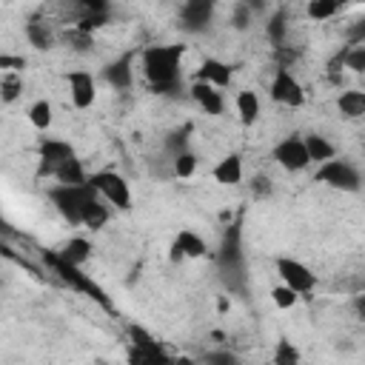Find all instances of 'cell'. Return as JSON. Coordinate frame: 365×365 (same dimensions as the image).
<instances>
[{
  "mask_svg": "<svg viewBox=\"0 0 365 365\" xmlns=\"http://www.w3.org/2000/svg\"><path fill=\"white\" fill-rule=\"evenodd\" d=\"M183 46H149L143 52V71L157 95H174L180 89Z\"/></svg>",
  "mask_w": 365,
  "mask_h": 365,
  "instance_id": "cell-1",
  "label": "cell"
},
{
  "mask_svg": "<svg viewBox=\"0 0 365 365\" xmlns=\"http://www.w3.org/2000/svg\"><path fill=\"white\" fill-rule=\"evenodd\" d=\"M220 274L229 282V288L240 291L243 288V274H246V260H243V243H240V223L226 226L223 243H220Z\"/></svg>",
  "mask_w": 365,
  "mask_h": 365,
  "instance_id": "cell-2",
  "label": "cell"
},
{
  "mask_svg": "<svg viewBox=\"0 0 365 365\" xmlns=\"http://www.w3.org/2000/svg\"><path fill=\"white\" fill-rule=\"evenodd\" d=\"M100 191L92 186V180L86 183V186H54L52 191H49V200L54 203V208L66 217V220L71 223V226H83V205L89 203V200H95Z\"/></svg>",
  "mask_w": 365,
  "mask_h": 365,
  "instance_id": "cell-3",
  "label": "cell"
},
{
  "mask_svg": "<svg viewBox=\"0 0 365 365\" xmlns=\"http://www.w3.org/2000/svg\"><path fill=\"white\" fill-rule=\"evenodd\" d=\"M46 257V263L54 268V274H60V280L63 282H68L71 288H75V291H83V294H89L92 300H97L103 309H112L109 306V300H106V294H103V288H97L83 271H80V265H75V263H68L63 254H43Z\"/></svg>",
  "mask_w": 365,
  "mask_h": 365,
  "instance_id": "cell-4",
  "label": "cell"
},
{
  "mask_svg": "<svg viewBox=\"0 0 365 365\" xmlns=\"http://www.w3.org/2000/svg\"><path fill=\"white\" fill-rule=\"evenodd\" d=\"M89 180H92V186H95L114 208H120V211L131 208V191H128V183H126L120 174H114V172H97V174H92Z\"/></svg>",
  "mask_w": 365,
  "mask_h": 365,
  "instance_id": "cell-5",
  "label": "cell"
},
{
  "mask_svg": "<svg viewBox=\"0 0 365 365\" xmlns=\"http://www.w3.org/2000/svg\"><path fill=\"white\" fill-rule=\"evenodd\" d=\"M317 180L331 186V189H340V191H357L359 189V174L351 163L345 160H328L320 166L317 172Z\"/></svg>",
  "mask_w": 365,
  "mask_h": 365,
  "instance_id": "cell-6",
  "label": "cell"
},
{
  "mask_svg": "<svg viewBox=\"0 0 365 365\" xmlns=\"http://www.w3.org/2000/svg\"><path fill=\"white\" fill-rule=\"evenodd\" d=\"M277 274L282 277L285 285L300 291V294H309V291H314V285H317V274L309 265H303L300 260H291V257L277 260Z\"/></svg>",
  "mask_w": 365,
  "mask_h": 365,
  "instance_id": "cell-7",
  "label": "cell"
},
{
  "mask_svg": "<svg viewBox=\"0 0 365 365\" xmlns=\"http://www.w3.org/2000/svg\"><path fill=\"white\" fill-rule=\"evenodd\" d=\"M274 160L285 169V172H303L311 157H309V149H306V140H300L297 134L294 137H285L282 143L274 145Z\"/></svg>",
  "mask_w": 365,
  "mask_h": 365,
  "instance_id": "cell-8",
  "label": "cell"
},
{
  "mask_svg": "<svg viewBox=\"0 0 365 365\" xmlns=\"http://www.w3.org/2000/svg\"><path fill=\"white\" fill-rule=\"evenodd\" d=\"M271 100L274 103H282V106H291V109H297L306 103V92L303 86L297 83V78L291 75V71L282 66L277 68V75H274V83H271Z\"/></svg>",
  "mask_w": 365,
  "mask_h": 365,
  "instance_id": "cell-9",
  "label": "cell"
},
{
  "mask_svg": "<svg viewBox=\"0 0 365 365\" xmlns=\"http://www.w3.org/2000/svg\"><path fill=\"white\" fill-rule=\"evenodd\" d=\"M211 18H214V0H186L180 9V26L191 35L205 32Z\"/></svg>",
  "mask_w": 365,
  "mask_h": 365,
  "instance_id": "cell-10",
  "label": "cell"
},
{
  "mask_svg": "<svg viewBox=\"0 0 365 365\" xmlns=\"http://www.w3.org/2000/svg\"><path fill=\"white\" fill-rule=\"evenodd\" d=\"M75 157V149L66 143V140H43L40 143V177H54V169L66 160Z\"/></svg>",
  "mask_w": 365,
  "mask_h": 365,
  "instance_id": "cell-11",
  "label": "cell"
},
{
  "mask_svg": "<svg viewBox=\"0 0 365 365\" xmlns=\"http://www.w3.org/2000/svg\"><path fill=\"white\" fill-rule=\"evenodd\" d=\"M68 95H71V103L78 109H89L97 97V86H95V78L89 71H71L68 75Z\"/></svg>",
  "mask_w": 365,
  "mask_h": 365,
  "instance_id": "cell-12",
  "label": "cell"
},
{
  "mask_svg": "<svg viewBox=\"0 0 365 365\" xmlns=\"http://www.w3.org/2000/svg\"><path fill=\"white\" fill-rule=\"evenodd\" d=\"M191 97H194V103H197L205 114H211V117L223 114V109H226V100H223L220 89L211 86V83H205V80H194V86H191Z\"/></svg>",
  "mask_w": 365,
  "mask_h": 365,
  "instance_id": "cell-13",
  "label": "cell"
},
{
  "mask_svg": "<svg viewBox=\"0 0 365 365\" xmlns=\"http://www.w3.org/2000/svg\"><path fill=\"white\" fill-rule=\"evenodd\" d=\"M197 80H205V83H211V86H217V89H226V86L232 83V66L223 63V60L208 57V60L200 66V71H197Z\"/></svg>",
  "mask_w": 365,
  "mask_h": 365,
  "instance_id": "cell-14",
  "label": "cell"
},
{
  "mask_svg": "<svg viewBox=\"0 0 365 365\" xmlns=\"http://www.w3.org/2000/svg\"><path fill=\"white\" fill-rule=\"evenodd\" d=\"M131 60H134V54L128 52V54H123L120 60H114L103 68V78H106L109 86H114V89H128L131 86V80H134L131 78Z\"/></svg>",
  "mask_w": 365,
  "mask_h": 365,
  "instance_id": "cell-15",
  "label": "cell"
},
{
  "mask_svg": "<svg viewBox=\"0 0 365 365\" xmlns=\"http://www.w3.org/2000/svg\"><path fill=\"white\" fill-rule=\"evenodd\" d=\"M214 180L223 183V186H240V180H243V160H240V155H229V157H223L220 163H217L214 166Z\"/></svg>",
  "mask_w": 365,
  "mask_h": 365,
  "instance_id": "cell-16",
  "label": "cell"
},
{
  "mask_svg": "<svg viewBox=\"0 0 365 365\" xmlns=\"http://www.w3.org/2000/svg\"><path fill=\"white\" fill-rule=\"evenodd\" d=\"M54 180L63 183V186H86V183H89L86 169H83V163H80L78 157L60 163V166L54 169Z\"/></svg>",
  "mask_w": 365,
  "mask_h": 365,
  "instance_id": "cell-17",
  "label": "cell"
},
{
  "mask_svg": "<svg viewBox=\"0 0 365 365\" xmlns=\"http://www.w3.org/2000/svg\"><path fill=\"white\" fill-rule=\"evenodd\" d=\"M303 140H306V149H309L311 163H314V160H317V163L334 160L337 149H334V143H331L328 137H323V134H309V137H303Z\"/></svg>",
  "mask_w": 365,
  "mask_h": 365,
  "instance_id": "cell-18",
  "label": "cell"
},
{
  "mask_svg": "<svg viewBox=\"0 0 365 365\" xmlns=\"http://www.w3.org/2000/svg\"><path fill=\"white\" fill-rule=\"evenodd\" d=\"M337 109H340V114L342 117H348V120H357V117H362L365 114V92H342L340 97H337Z\"/></svg>",
  "mask_w": 365,
  "mask_h": 365,
  "instance_id": "cell-19",
  "label": "cell"
},
{
  "mask_svg": "<svg viewBox=\"0 0 365 365\" xmlns=\"http://www.w3.org/2000/svg\"><path fill=\"white\" fill-rule=\"evenodd\" d=\"M237 114H240L243 126L257 123V117H260V97L254 92H240L237 95Z\"/></svg>",
  "mask_w": 365,
  "mask_h": 365,
  "instance_id": "cell-20",
  "label": "cell"
},
{
  "mask_svg": "<svg viewBox=\"0 0 365 365\" xmlns=\"http://www.w3.org/2000/svg\"><path fill=\"white\" fill-rule=\"evenodd\" d=\"M68 263H75V265H83L89 257H92V243L89 240H83V237H75V240H68L66 246H63V251H60Z\"/></svg>",
  "mask_w": 365,
  "mask_h": 365,
  "instance_id": "cell-21",
  "label": "cell"
},
{
  "mask_svg": "<svg viewBox=\"0 0 365 365\" xmlns=\"http://www.w3.org/2000/svg\"><path fill=\"white\" fill-rule=\"evenodd\" d=\"M106 220H109V208L100 205L97 197L83 205V226H89V229H103Z\"/></svg>",
  "mask_w": 365,
  "mask_h": 365,
  "instance_id": "cell-22",
  "label": "cell"
},
{
  "mask_svg": "<svg viewBox=\"0 0 365 365\" xmlns=\"http://www.w3.org/2000/svg\"><path fill=\"white\" fill-rule=\"evenodd\" d=\"M174 243L183 249V254H186V257H203V254L208 251V249H205V240H203L200 234L189 232V229H186V232H180Z\"/></svg>",
  "mask_w": 365,
  "mask_h": 365,
  "instance_id": "cell-23",
  "label": "cell"
},
{
  "mask_svg": "<svg viewBox=\"0 0 365 365\" xmlns=\"http://www.w3.org/2000/svg\"><path fill=\"white\" fill-rule=\"evenodd\" d=\"M26 37H29V43H32L35 49H40V52L52 49V43H54V37H52V32L46 29V23H26Z\"/></svg>",
  "mask_w": 365,
  "mask_h": 365,
  "instance_id": "cell-24",
  "label": "cell"
},
{
  "mask_svg": "<svg viewBox=\"0 0 365 365\" xmlns=\"http://www.w3.org/2000/svg\"><path fill=\"white\" fill-rule=\"evenodd\" d=\"M340 63L351 68L354 75H365V46H351L340 54Z\"/></svg>",
  "mask_w": 365,
  "mask_h": 365,
  "instance_id": "cell-25",
  "label": "cell"
},
{
  "mask_svg": "<svg viewBox=\"0 0 365 365\" xmlns=\"http://www.w3.org/2000/svg\"><path fill=\"white\" fill-rule=\"evenodd\" d=\"M340 9V0H309V18L311 20H328Z\"/></svg>",
  "mask_w": 365,
  "mask_h": 365,
  "instance_id": "cell-26",
  "label": "cell"
},
{
  "mask_svg": "<svg viewBox=\"0 0 365 365\" xmlns=\"http://www.w3.org/2000/svg\"><path fill=\"white\" fill-rule=\"evenodd\" d=\"M29 120H32L35 128L46 131V128L52 126V103H49V100H37V103L29 109Z\"/></svg>",
  "mask_w": 365,
  "mask_h": 365,
  "instance_id": "cell-27",
  "label": "cell"
},
{
  "mask_svg": "<svg viewBox=\"0 0 365 365\" xmlns=\"http://www.w3.org/2000/svg\"><path fill=\"white\" fill-rule=\"evenodd\" d=\"M271 300H274V306L277 309H291V306H297V300H300V291H294L291 285H277V288H271Z\"/></svg>",
  "mask_w": 365,
  "mask_h": 365,
  "instance_id": "cell-28",
  "label": "cell"
},
{
  "mask_svg": "<svg viewBox=\"0 0 365 365\" xmlns=\"http://www.w3.org/2000/svg\"><path fill=\"white\" fill-rule=\"evenodd\" d=\"M265 32H268V40L280 49V46L285 43V12H274V18L268 20Z\"/></svg>",
  "mask_w": 365,
  "mask_h": 365,
  "instance_id": "cell-29",
  "label": "cell"
},
{
  "mask_svg": "<svg viewBox=\"0 0 365 365\" xmlns=\"http://www.w3.org/2000/svg\"><path fill=\"white\" fill-rule=\"evenodd\" d=\"M20 92H23V83L15 75H6L4 83H0V97H4V103H15L20 97Z\"/></svg>",
  "mask_w": 365,
  "mask_h": 365,
  "instance_id": "cell-30",
  "label": "cell"
},
{
  "mask_svg": "<svg viewBox=\"0 0 365 365\" xmlns=\"http://www.w3.org/2000/svg\"><path fill=\"white\" fill-rule=\"evenodd\" d=\"M172 163H174V174H177V177H183V180H186V177H191V174L197 172V157H194L191 152L177 155Z\"/></svg>",
  "mask_w": 365,
  "mask_h": 365,
  "instance_id": "cell-31",
  "label": "cell"
},
{
  "mask_svg": "<svg viewBox=\"0 0 365 365\" xmlns=\"http://www.w3.org/2000/svg\"><path fill=\"white\" fill-rule=\"evenodd\" d=\"M300 359V351L291 345V342H280L277 345V354H274V362L277 365H294Z\"/></svg>",
  "mask_w": 365,
  "mask_h": 365,
  "instance_id": "cell-32",
  "label": "cell"
},
{
  "mask_svg": "<svg viewBox=\"0 0 365 365\" xmlns=\"http://www.w3.org/2000/svg\"><path fill=\"white\" fill-rule=\"evenodd\" d=\"M106 20H109V12H86V18L80 20V32H86V35H92L95 29H100V26H106Z\"/></svg>",
  "mask_w": 365,
  "mask_h": 365,
  "instance_id": "cell-33",
  "label": "cell"
},
{
  "mask_svg": "<svg viewBox=\"0 0 365 365\" xmlns=\"http://www.w3.org/2000/svg\"><path fill=\"white\" fill-rule=\"evenodd\" d=\"M166 149L172 152V157H177V155H183V152H189V137H186V131H174V134H169Z\"/></svg>",
  "mask_w": 365,
  "mask_h": 365,
  "instance_id": "cell-34",
  "label": "cell"
},
{
  "mask_svg": "<svg viewBox=\"0 0 365 365\" xmlns=\"http://www.w3.org/2000/svg\"><path fill=\"white\" fill-rule=\"evenodd\" d=\"M251 9H249V4H246V0H243V4H237V9H234V18H232V26L234 29H249V23H251Z\"/></svg>",
  "mask_w": 365,
  "mask_h": 365,
  "instance_id": "cell-35",
  "label": "cell"
},
{
  "mask_svg": "<svg viewBox=\"0 0 365 365\" xmlns=\"http://www.w3.org/2000/svg\"><path fill=\"white\" fill-rule=\"evenodd\" d=\"M348 43H351V46H365V18H359V20L348 29Z\"/></svg>",
  "mask_w": 365,
  "mask_h": 365,
  "instance_id": "cell-36",
  "label": "cell"
},
{
  "mask_svg": "<svg viewBox=\"0 0 365 365\" xmlns=\"http://www.w3.org/2000/svg\"><path fill=\"white\" fill-rule=\"evenodd\" d=\"M0 68H6V71H18V68H26V57H12V54H0Z\"/></svg>",
  "mask_w": 365,
  "mask_h": 365,
  "instance_id": "cell-37",
  "label": "cell"
},
{
  "mask_svg": "<svg viewBox=\"0 0 365 365\" xmlns=\"http://www.w3.org/2000/svg\"><path fill=\"white\" fill-rule=\"evenodd\" d=\"M251 189H254V194H257V197H265V194H271V183H268L263 174L251 180Z\"/></svg>",
  "mask_w": 365,
  "mask_h": 365,
  "instance_id": "cell-38",
  "label": "cell"
},
{
  "mask_svg": "<svg viewBox=\"0 0 365 365\" xmlns=\"http://www.w3.org/2000/svg\"><path fill=\"white\" fill-rule=\"evenodd\" d=\"M78 4H80L86 12H109L106 0H78Z\"/></svg>",
  "mask_w": 365,
  "mask_h": 365,
  "instance_id": "cell-39",
  "label": "cell"
},
{
  "mask_svg": "<svg viewBox=\"0 0 365 365\" xmlns=\"http://www.w3.org/2000/svg\"><path fill=\"white\" fill-rule=\"evenodd\" d=\"M205 362H223V365H232V362H237V357L234 354H205Z\"/></svg>",
  "mask_w": 365,
  "mask_h": 365,
  "instance_id": "cell-40",
  "label": "cell"
},
{
  "mask_svg": "<svg viewBox=\"0 0 365 365\" xmlns=\"http://www.w3.org/2000/svg\"><path fill=\"white\" fill-rule=\"evenodd\" d=\"M354 311H357V317H359V320H365V294L354 297Z\"/></svg>",
  "mask_w": 365,
  "mask_h": 365,
  "instance_id": "cell-41",
  "label": "cell"
},
{
  "mask_svg": "<svg viewBox=\"0 0 365 365\" xmlns=\"http://www.w3.org/2000/svg\"><path fill=\"white\" fill-rule=\"evenodd\" d=\"M246 4H249L251 12H263L265 9V0H246Z\"/></svg>",
  "mask_w": 365,
  "mask_h": 365,
  "instance_id": "cell-42",
  "label": "cell"
},
{
  "mask_svg": "<svg viewBox=\"0 0 365 365\" xmlns=\"http://www.w3.org/2000/svg\"><path fill=\"white\" fill-rule=\"evenodd\" d=\"M183 257H186V254H183V249H180V246L174 243V246H172V260H174V263H180Z\"/></svg>",
  "mask_w": 365,
  "mask_h": 365,
  "instance_id": "cell-43",
  "label": "cell"
},
{
  "mask_svg": "<svg viewBox=\"0 0 365 365\" xmlns=\"http://www.w3.org/2000/svg\"><path fill=\"white\" fill-rule=\"evenodd\" d=\"M229 306H232V303H229V300H226V297H220V303H217V309H220V311H223V314H226V311H229Z\"/></svg>",
  "mask_w": 365,
  "mask_h": 365,
  "instance_id": "cell-44",
  "label": "cell"
}]
</instances>
